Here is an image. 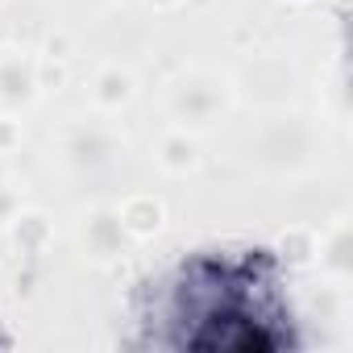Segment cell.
Listing matches in <instances>:
<instances>
[{
    "label": "cell",
    "mask_w": 353,
    "mask_h": 353,
    "mask_svg": "<svg viewBox=\"0 0 353 353\" xmlns=\"http://www.w3.org/2000/svg\"><path fill=\"white\" fill-rule=\"evenodd\" d=\"M196 345L200 349H241V353H250V349H274V341L254 320H245V316H212L208 328L196 336Z\"/></svg>",
    "instance_id": "cell-1"
}]
</instances>
